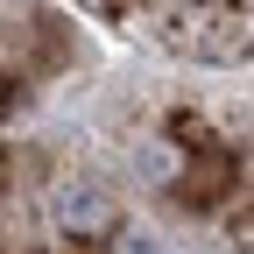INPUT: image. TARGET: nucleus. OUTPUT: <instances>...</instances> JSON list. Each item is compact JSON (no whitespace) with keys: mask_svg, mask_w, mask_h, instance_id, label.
Wrapping results in <instances>:
<instances>
[{"mask_svg":"<svg viewBox=\"0 0 254 254\" xmlns=\"http://www.w3.org/2000/svg\"><path fill=\"white\" fill-rule=\"evenodd\" d=\"M50 212H57V226L71 233V240H92V233H113V226H120L113 198H106L92 177H57V184H50Z\"/></svg>","mask_w":254,"mask_h":254,"instance_id":"nucleus-1","label":"nucleus"},{"mask_svg":"<svg viewBox=\"0 0 254 254\" xmlns=\"http://www.w3.org/2000/svg\"><path fill=\"white\" fill-rule=\"evenodd\" d=\"M170 36L190 50V57H233L247 43V14L240 7H184V21L170 28Z\"/></svg>","mask_w":254,"mask_h":254,"instance_id":"nucleus-2","label":"nucleus"},{"mask_svg":"<svg viewBox=\"0 0 254 254\" xmlns=\"http://www.w3.org/2000/svg\"><path fill=\"white\" fill-rule=\"evenodd\" d=\"M106 240H113V254H170V247H163V240H155L148 226H113Z\"/></svg>","mask_w":254,"mask_h":254,"instance_id":"nucleus-3","label":"nucleus"}]
</instances>
